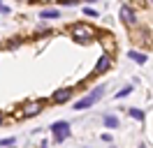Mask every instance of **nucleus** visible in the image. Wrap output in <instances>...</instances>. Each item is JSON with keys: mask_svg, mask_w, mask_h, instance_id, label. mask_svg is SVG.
<instances>
[{"mask_svg": "<svg viewBox=\"0 0 153 148\" xmlns=\"http://www.w3.org/2000/svg\"><path fill=\"white\" fill-rule=\"evenodd\" d=\"M102 92H105V88H102V86H100V88H95V90L91 92V95H86L84 100H79V102H76V104H74V109H86V107H91V104H95V102L102 97Z\"/></svg>", "mask_w": 153, "mask_h": 148, "instance_id": "1", "label": "nucleus"}, {"mask_svg": "<svg viewBox=\"0 0 153 148\" xmlns=\"http://www.w3.org/2000/svg\"><path fill=\"white\" fill-rule=\"evenodd\" d=\"M93 35H95V33H93V28L81 26V23H79V26H74V37L81 42V44H88V42L93 39Z\"/></svg>", "mask_w": 153, "mask_h": 148, "instance_id": "2", "label": "nucleus"}, {"mask_svg": "<svg viewBox=\"0 0 153 148\" xmlns=\"http://www.w3.org/2000/svg\"><path fill=\"white\" fill-rule=\"evenodd\" d=\"M51 132H53L56 141H65V139L70 137V125H67V123H53V125H51Z\"/></svg>", "mask_w": 153, "mask_h": 148, "instance_id": "3", "label": "nucleus"}, {"mask_svg": "<svg viewBox=\"0 0 153 148\" xmlns=\"http://www.w3.org/2000/svg\"><path fill=\"white\" fill-rule=\"evenodd\" d=\"M42 107H44V102H30L28 107L23 109V118H33V116H37L39 111H42Z\"/></svg>", "mask_w": 153, "mask_h": 148, "instance_id": "4", "label": "nucleus"}, {"mask_svg": "<svg viewBox=\"0 0 153 148\" xmlns=\"http://www.w3.org/2000/svg\"><path fill=\"white\" fill-rule=\"evenodd\" d=\"M121 18H123L125 26H134V21H137V18H134V12L130 7H121Z\"/></svg>", "mask_w": 153, "mask_h": 148, "instance_id": "5", "label": "nucleus"}, {"mask_svg": "<svg viewBox=\"0 0 153 148\" xmlns=\"http://www.w3.org/2000/svg\"><path fill=\"white\" fill-rule=\"evenodd\" d=\"M111 67V58L109 56H102L100 60H97V65H95V74H102V72H107Z\"/></svg>", "mask_w": 153, "mask_h": 148, "instance_id": "6", "label": "nucleus"}, {"mask_svg": "<svg viewBox=\"0 0 153 148\" xmlns=\"http://www.w3.org/2000/svg\"><path fill=\"white\" fill-rule=\"evenodd\" d=\"M70 95H72V90H67V88L56 90V92H53V102H58V104H60V102H67V100H70Z\"/></svg>", "mask_w": 153, "mask_h": 148, "instance_id": "7", "label": "nucleus"}, {"mask_svg": "<svg viewBox=\"0 0 153 148\" xmlns=\"http://www.w3.org/2000/svg\"><path fill=\"white\" fill-rule=\"evenodd\" d=\"M39 16L42 18H56V16H60V12H58V9H42Z\"/></svg>", "mask_w": 153, "mask_h": 148, "instance_id": "8", "label": "nucleus"}, {"mask_svg": "<svg viewBox=\"0 0 153 148\" xmlns=\"http://www.w3.org/2000/svg\"><path fill=\"white\" fill-rule=\"evenodd\" d=\"M130 58H132L134 63H139V65L146 63V56H142V53H132V51H130Z\"/></svg>", "mask_w": 153, "mask_h": 148, "instance_id": "9", "label": "nucleus"}, {"mask_svg": "<svg viewBox=\"0 0 153 148\" xmlns=\"http://www.w3.org/2000/svg\"><path fill=\"white\" fill-rule=\"evenodd\" d=\"M105 125H107V127H116V125H118V120H116L114 116H105Z\"/></svg>", "mask_w": 153, "mask_h": 148, "instance_id": "10", "label": "nucleus"}, {"mask_svg": "<svg viewBox=\"0 0 153 148\" xmlns=\"http://www.w3.org/2000/svg\"><path fill=\"white\" fill-rule=\"evenodd\" d=\"M130 116H132L134 120H144V113L139 109H130Z\"/></svg>", "mask_w": 153, "mask_h": 148, "instance_id": "11", "label": "nucleus"}, {"mask_svg": "<svg viewBox=\"0 0 153 148\" xmlns=\"http://www.w3.org/2000/svg\"><path fill=\"white\" fill-rule=\"evenodd\" d=\"M130 90H132V86H125V88H123V90H121V92H118V97H125V95H128V92H130Z\"/></svg>", "mask_w": 153, "mask_h": 148, "instance_id": "12", "label": "nucleus"}, {"mask_svg": "<svg viewBox=\"0 0 153 148\" xmlns=\"http://www.w3.org/2000/svg\"><path fill=\"white\" fill-rule=\"evenodd\" d=\"M10 144H14V139H2V141H0V146H10Z\"/></svg>", "mask_w": 153, "mask_h": 148, "instance_id": "13", "label": "nucleus"}, {"mask_svg": "<svg viewBox=\"0 0 153 148\" xmlns=\"http://www.w3.org/2000/svg\"><path fill=\"white\" fill-rule=\"evenodd\" d=\"M60 5H76V0H60Z\"/></svg>", "mask_w": 153, "mask_h": 148, "instance_id": "14", "label": "nucleus"}, {"mask_svg": "<svg viewBox=\"0 0 153 148\" xmlns=\"http://www.w3.org/2000/svg\"><path fill=\"white\" fill-rule=\"evenodd\" d=\"M0 120H2V111H0Z\"/></svg>", "mask_w": 153, "mask_h": 148, "instance_id": "15", "label": "nucleus"}]
</instances>
